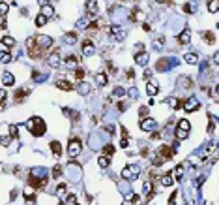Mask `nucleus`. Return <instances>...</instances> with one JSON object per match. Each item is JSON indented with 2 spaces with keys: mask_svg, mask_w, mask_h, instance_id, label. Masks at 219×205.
I'll list each match as a JSON object with an SVG mask.
<instances>
[{
  "mask_svg": "<svg viewBox=\"0 0 219 205\" xmlns=\"http://www.w3.org/2000/svg\"><path fill=\"white\" fill-rule=\"evenodd\" d=\"M26 51H28V57L30 58H43L45 53H47V49L43 47V45H39L36 41V36H32V38L26 40Z\"/></svg>",
  "mask_w": 219,
  "mask_h": 205,
  "instance_id": "1",
  "label": "nucleus"
},
{
  "mask_svg": "<svg viewBox=\"0 0 219 205\" xmlns=\"http://www.w3.org/2000/svg\"><path fill=\"white\" fill-rule=\"evenodd\" d=\"M26 130H30V134H34V135H43L45 134V122L39 117H32L26 122Z\"/></svg>",
  "mask_w": 219,
  "mask_h": 205,
  "instance_id": "2",
  "label": "nucleus"
},
{
  "mask_svg": "<svg viewBox=\"0 0 219 205\" xmlns=\"http://www.w3.org/2000/svg\"><path fill=\"white\" fill-rule=\"evenodd\" d=\"M28 185L34 186L36 190H41V188L47 186V179H45V177H36L34 173H30V175H28Z\"/></svg>",
  "mask_w": 219,
  "mask_h": 205,
  "instance_id": "3",
  "label": "nucleus"
},
{
  "mask_svg": "<svg viewBox=\"0 0 219 205\" xmlns=\"http://www.w3.org/2000/svg\"><path fill=\"white\" fill-rule=\"evenodd\" d=\"M189 128H191V124H189V121L187 119H182L180 122H178V139H185L187 138V134H189Z\"/></svg>",
  "mask_w": 219,
  "mask_h": 205,
  "instance_id": "4",
  "label": "nucleus"
},
{
  "mask_svg": "<svg viewBox=\"0 0 219 205\" xmlns=\"http://www.w3.org/2000/svg\"><path fill=\"white\" fill-rule=\"evenodd\" d=\"M79 152H81V141H79V139H69V145H67V154H69V158H75Z\"/></svg>",
  "mask_w": 219,
  "mask_h": 205,
  "instance_id": "5",
  "label": "nucleus"
},
{
  "mask_svg": "<svg viewBox=\"0 0 219 205\" xmlns=\"http://www.w3.org/2000/svg\"><path fill=\"white\" fill-rule=\"evenodd\" d=\"M182 107H184L185 111H197L201 105H199V100H197V98H187Z\"/></svg>",
  "mask_w": 219,
  "mask_h": 205,
  "instance_id": "6",
  "label": "nucleus"
},
{
  "mask_svg": "<svg viewBox=\"0 0 219 205\" xmlns=\"http://www.w3.org/2000/svg\"><path fill=\"white\" fill-rule=\"evenodd\" d=\"M157 152H159V156H161V158H165V160H167V158H172L176 151H174L172 147H168V145H161Z\"/></svg>",
  "mask_w": 219,
  "mask_h": 205,
  "instance_id": "7",
  "label": "nucleus"
},
{
  "mask_svg": "<svg viewBox=\"0 0 219 205\" xmlns=\"http://www.w3.org/2000/svg\"><path fill=\"white\" fill-rule=\"evenodd\" d=\"M86 11H88V17H90V19H94V17L97 15V2H95V0H88Z\"/></svg>",
  "mask_w": 219,
  "mask_h": 205,
  "instance_id": "8",
  "label": "nucleus"
},
{
  "mask_svg": "<svg viewBox=\"0 0 219 205\" xmlns=\"http://www.w3.org/2000/svg\"><path fill=\"white\" fill-rule=\"evenodd\" d=\"M36 41L39 45H43L45 49H51V45H53V40L49 38V36H36Z\"/></svg>",
  "mask_w": 219,
  "mask_h": 205,
  "instance_id": "9",
  "label": "nucleus"
},
{
  "mask_svg": "<svg viewBox=\"0 0 219 205\" xmlns=\"http://www.w3.org/2000/svg\"><path fill=\"white\" fill-rule=\"evenodd\" d=\"M135 62H137L139 66H146V64H148V53H146V51H140V53H137V57H135Z\"/></svg>",
  "mask_w": 219,
  "mask_h": 205,
  "instance_id": "10",
  "label": "nucleus"
},
{
  "mask_svg": "<svg viewBox=\"0 0 219 205\" xmlns=\"http://www.w3.org/2000/svg\"><path fill=\"white\" fill-rule=\"evenodd\" d=\"M94 45H92V41H84V45H83V55H86V57H90V55H94Z\"/></svg>",
  "mask_w": 219,
  "mask_h": 205,
  "instance_id": "11",
  "label": "nucleus"
},
{
  "mask_svg": "<svg viewBox=\"0 0 219 205\" xmlns=\"http://www.w3.org/2000/svg\"><path fill=\"white\" fill-rule=\"evenodd\" d=\"M142 192L146 194V199H150V198L154 196V186H152V183H144V186H142Z\"/></svg>",
  "mask_w": 219,
  "mask_h": 205,
  "instance_id": "12",
  "label": "nucleus"
},
{
  "mask_svg": "<svg viewBox=\"0 0 219 205\" xmlns=\"http://www.w3.org/2000/svg\"><path fill=\"white\" fill-rule=\"evenodd\" d=\"M137 173H139V169H137V168H126L124 171H122V175H124L126 179H129V177L133 179V177H137Z\"/></svg>",
  "mask_w": 219,
  "mask_h": 205,
  "instance_id": "13",
  "label": "nucleus"
},
{
  "mask_svg": "<svg viewBox=\"0 0 219 205\" xmlns=\"http://www.w3.org/2000/svg\"><path fill=\"white\" fill-rule=\"evenodd\" d=\"M28 92H30L28 88H19V90H15V102L19 104V102H21V100H22L24 96H26Z\"/></svg>",
  "mask_w": 219,
  "mask_h": 205,
  "instance_id": "14",
  "label": "nucleus"
},
{
  "mask_svg": "<svg viewBox=\"0 0 219 205\" xmlns=\"http://www.w3.org/2000/svg\"><path fill=\"white\" fill-rule=\"evenodd\" d=\"M140 128H142V130H154V128H156V121L146 119V121H142V122H140Z\"/></svg>",
  "mask_w": 219,
  "mask_h": 205,
  "instance_id": "15",
  "label": "nucleus"
},
{
  "mask_svg": "<svg viewBox=\"0 0 219 205\" xmlns=\"http://www.w3.org/2000/svg\"><path fill=\"white\" fill-rule=\"evenodd\" d=\"M189 38H191V32H189V28H185V30H184V32L178 36V41H180L182 45H185V43L189 41Z\"/></svg>",
  "mask_w": 219,
  "mask_h": 205,
  "instance_id": "16",
  "label": "nucleus"
},
{
  "mask_svg": "<svg viewBox=\"0 0 219 205\" xmlns=\"http://www.w3.org/2000/svg\"><path fill=\"white\" fill-rule=\"evenodd\" d=\"M56 87L58 88H62V90H71L73 87H71V83L69 81H66V79H58L56 81Z\"/></svg>",
  "mask_w": 219,
  "mask_h": 205,
  "instance_id": "17",
  "label": "nucleus"
},
{
  "mask_svg": "<svg viewBox=\"0 0 219 205\" xmlns=\"http://www.w3.org/2000/svg\"><path fill=\"white\" fill-rule=\"evenodd\" d=\"M167 104H168L170 107H174V109H180V107L184 105V102H182V100H178V98H168V100H167Z\"/></svg>",
  "mask_w": 219,
  "mask_h": 205,
  "instance_id": "18",
  "label": "nucleus"
},
{
  "mask_svg": "<svg viewBox=\"0 0 219 205\" xmlns=\"http://www.w3.org/2000/svg\"><path fill=\"white\" fill-rule=\"evenodd\" d=\"M53 13H55V8H53V6H49V4H45V6L41 8V15H45L47 19H49V17H51Z\"/></svg>",
  "mask_w": 219,
  "mask_h": 205,
  "instance_id": "19",
  "label": "nucleus"
},
{
  "mask_svg": "<svg viewBox=\"0 0 219 205\" xmlns=\"http://www.w3.org/2000/svg\"><path fill=\"white\" fill-rule=\"evenodd\" d=\"M51 151H53V154L60 156V154H62V145H60L58 141H51Z\"/></svg>",
  "mask_w": 219,
  "mask_h": 205,
  "instance_id": "20",
  "label": "nucleus"
},
{
  "mask_svg": "<svg viewBox=\"0 0 219 205\" xmlns=\"http://www.w3.org/2000/svg\"><path fill=\"white\" fill-rule=\"evenodd\" d=\"M58 62H60V60H58V49H56V51H53L51 57H49V66L55 68V66H58Z\"/></svg>",
  "mask_w": 219,
  "mask_h": 205,
  "instance_id": "21",
  "label": "nucleus"
},
{
  "mask_svg": "<svg viewBox=\"0 0 219 205\" xmlns=\"http://www.w3.org/2000/svg\"><path fill=\"white\" fill-rule=\"evenodd\" d=\"M2 81H4V85H13V83H15V77H13L10 72H4V75H2Z\"/></svg>",
  "mask_w": 219,
  "mask_h": 205,
  "instance_id": "22",
  "label": "nucleus"
},
{
  "mask_svg": "<svg viewBox=\"0 0 219 205\" xmlns=\"http://www.w3.org/2000/svg\"><path fill=\"white\" fill-rule=\"evenodd\" d=\"M146 88H148V94L150 96H156L157 94V85L154 81H148V87H146Z\"/></svg>",
  "mask_w": 219,
  "mask_h": 205,
  "instance_id": "23",
  "label": "nucleus"
},
{
  "mask_svg": "<svg viewBox=\"0 0 219 205\" xmlns=\"http://www.w3.org/2000/svg\"><path fill=\"white\" fill-rule=\"evenodd\" d=\"M208 10H210L212 13H217V10H219V0H210V2H208Z\"/></svg>",
  "mask_w": 219,
  "mask_h": 205,
  "instance_id": "24",
  "label": "nucleus"
},
{
  "mask_svg": "<svg viewBox=\"0 0 219 205\" xmlns=\"http://www.w3.org/2000/svg\"><path fill=\"white\" fill-rule=\"evenodd\" d=\"M172 175H165V177H161V185L163 186H172Z\"/></svg>",
  "mask_w": 219,
  "mask_h": 205,
  "instance_id": "25",
  "label": "nucleus"
},
{
  "mask_svg": "<svg viewBox=\"0 0 219 205\" xmlns=\"http://www.w3.org/2000/svg\"><path fill=\"white\" fill-rule=\"evenodd\" d=\"M185 62H187V64H197L199 58H197V55H195V53H187V55H185Z\"/></svg>",
  "mask_w": 219,
  "mask_h": 205,
  "instance_id": "26",
  "label": "nucleus"
},
{
  "mask_svg": "<svg viewBox=\"0 0 219 205\" xmlns=\"http://www.w3.org/2000/svg\"><path fill=\"white\" fill-rule=\"evenodd\" d=\"M2 43L6 45V47H13V45H15V40L10 38V36H6V38H2Z\"/></svg>",
  "mask_w": 219,
  "mask_h": 205,
  "instance_id": "27",
  "label": "nucleus"
},
{
  "mask_svg": "<svg viewBox=\"0 0 219 205\" xmlns=\"http://www.w3.org/2000/svg\"><path fill=\"white\" fill-rule=\"evenodd\" d=\"M95 81H97V85H107V75H105V74L95 75Z\"/></svg>",
  "mask_w": 219,
  "mask_h": 205,
  "instance_id": "28",
  "label": "nucleus"
},
{
  "mask_svg": "<svg viewBox=\"0 0 219 205\" xmlns=\"http://www.w3.org/2000/svg\"><path fill=\"white\" fill-rule=\"evenodd\" d=\"M11 60V55L10 53H0V62H2V64H8Z\"/></svg>",
  "mask_w": 219,
  "mask_h": 205,
  "instance_id": "29",
  "label": "nucleus"
},
{
  "mask_svg": "<svg viewBox=\"0 0 219 205\" xmlns=\"http://www.w3.org/2000/svg\"><path fill=\"white\" fill-rule=\"evenodd\" d=\"M120 27H112V34L114 36H118V40H124V36H126V32H122V30H118Z\"/></svg>",
  "mask_w": 219,
  "mask_h": 205,
  "instance_id": "30",
  "label": "nucleus"
},
{
  "mask_svg": "<svg viewBox=\"0 0 219 205\" xmlns=\"http://www.w3.org/2000/svg\"><path fill=\"white\" fill-rule=\"evenodd\" d=\"M202 36H204V40H206L208 43H213V41H215V36H213V32H204Z\"/></svg>",
  "mask_w": 219,
  "mask_h": 205,
  "instance_id": "31",
  "label": "nucleus"
},
{
  "mask_svg": "<svg viewBox=\"0 0 219 205\" xmlns=\"http://www.w3.org/2000/svg\"><path fill=\"white\" fill-rule=\"evenodd\" d=\"M45 23H47V17H45V15H38V17H36V25H38V27H43Z\"/></svg>",
  "mask_w": 219,
  "mask_h": 205,
  "instance_id": "32",
  "label": "nucleus"
},
{
  "mask_svg": "<svg viewBox=\"0 0 219 205\" xmlns=\"http://www.w3.org/2000/svg\"><path fill=\"white\" fill-rule=\"evenodd\" d=\"M6 13H8V4L0 2V17H6Z\"/></svg>",
  "mask_w": 219,
  "mask_h": 205,
  "instance_id": "33",
  "label": "nucleus"
},
{
  "mask_svg": "<svg viewBox=\"0 0 219 205\" xmlns=\"http://www.w3.org/2000/svg\"><path fill=\"white\" fill-rule=\"evenodd\" d=\"M172 175H174L176 179H180V177L184 175V166H178V168H176V169L172 171Z\"/></svg>",
  "mask_w": 219,
  "mask_h": 205,
  "instance_id": "34",
  "label": "nucleus"
},
{
  "mask_svg": "<svg viewBox=\"0 0 219 205\" xmlns=\"http://www.w3.org/2000/svg\"><path fill=\"white\" fill-rule=\"evenodd\" d=\"M103 152H105V156H111V154L114 152V147H112V145H105V147H103Z\"/></svg>",
  "mask_w": 219,
  "mask_h": 205,
  "instance_id": "35",
  "label": "nucleus"
},
{
  "mask_svg": "<svg viewBox=\"0 0 219 205\" xmlns=\"http://www.w3.org/2000/svg\"><path fill=\"white\" fill-rule=\"evenodd\" d=\"M8 130H10V135H11V138H17V126H15V124H10Z\"/></svg>",
  "mask_w": 219,
  "mask_h": 205,
  "instance_id": "36",
  "label": "nucleus"
},
{
  "mask_svg": "<svg viewBox=\"0 0 219 205\" xmlns=\"http://www.w3.org/2000/svg\"><path fill=\"white\" fill-rule=\"evenodd\" d=\"M64 194H66V185H60V186L56 188V196H58V198H62Z\"/></svg>",
  "mask_w": 219,
  "mask_h": 205,
  "instance_id": "37",
  "label": "nucleus"
},
{
  "mask_svg": "<svg viewBox=\"0 0 219 205\" xmlns=\"http://www.w3.org/2000/svg\"><path fill=\"white\" fill-rule=\"evenodd\" d=\"M99 166L101 168H107L109 166V158L107 156H99Z\"/></svg>",
  "mask_w": 219,
  "mask_h": 205,
  "instance_id": "38",
  "label": "nucleus"
},
{
  "mask_svg": "<svg viewBox=\"0 0 219 205\" xmlns=\"http://www.w3.org/2000/svg\"><path fill=\"white\" fill-rule=\"evenodd\" d=\"M60 173H62L60 166H55V168H53V177H55V179H58V177H60Z\"/></svg>",
  "mask_w": 219,
  "mask_h": 205,
  "instance_id": "39",
  "label": "nucleus"
},
{
  "mask_svg": "<svg viewBox=\"0 0 219 205\" xmlns=\"http://www.w3.org/2000/svg\"><path fill=\"white\" fill-rule=\"evenodd\" d=\"M67 64H69V66H75V64H77V57L69 55V57H67Z\"/></svg>",
  "mask_w": 219,
  "mask_h": 205,
  "instance_id": "40",
  "label": "nucleus"
},
{
  "mask_svg": "<svg viewBox=\"0 0 219 205\" xmlns=\"http://www.w3.org/2000/svg\"><path fill=\"white\" fill-rule=\"evenodd\" d=\"M79 90H81V92L84 94V92H88V85H84V83H81L79 85Z\"/></svg>",
  "mask_w": 219,
  "mask_h": 205,
  "instance_id": "41",
  "label": "nucleus"
},
{
  "mask_svg": "<svg viewBox=\"0 0 219 205\" xmlns=\"http://www.w3.org/2000/svg\"><path fill=\"white\" fill-rule=\"evenodd\" d=\"M24 199H28V201H36V196L28 192V194H24Z\"/></svg>",
  "mask_w": 219,
  "mask_h": 205,
  "instance_id": "42",
  "label": "nucleus"
},
{
  "mask_svg": "<svg viewBox=\"0 0 219 205\" xmlns=\"http://www.w3.org/2000/svg\"><path fill=\"white\" fill-rule=\"evenodd\" d=\"M66 40H67V41H75L77 36H75V34H66Z\"/></svg>",
  "mask_w": 219,
  "mask_h": 205,
  "instance_id": "43",
  "label": "nucleus"
},
{
  "mask_svg": "<svg viewBox=\"0 0 219 205\" xmlns=\"http://www.w3.org/2000/svg\"><path fill=\"white\" fill-rule=\"evenodd\" d=\"M75 77H77V79H83V77H84V72H83V70H77V72H75Z\"/></svg>",
  "mask_w": 219,
  "mask_h": 205,
  "instance_id": "44",
  "label": "nucleus"
},
{
  "mask_svg": "<svg viewBox=\"0 0 219 205\" xmlns=\"http://www.w3.org/2000/svg\"><path fill=\"white\" fill-rule=\"evenodd\" d=\"M67 205H75V196H69L67 198Z\"/></svg>",
  "mask_w": 219,
  "mask_h": 205,
  "instance_id": "45",
  "label": "nucleus"
},
{
  "mask_svg": "<svg viewBox=\"0 0 219 205\" xmlns=\"http://www.w3.org/2000/svg\"><path fill=\"white\" fill-rule=\"evenodd\" d=\"M174 203H176V194H172L170 199H168V205H174Z\"/></svg>",
  "mask_w": 219,
  "mask_h": 205,
  "instance_id": "46",
  "label": "nucleus"
},
{
  "mask_svg": "<svg viewBox=\"0 0 219 205\" xmlns=\"http://www.w3.org/2000/svg\"><path fill=\"white\" fill-rule=\"evenodd\" d=\"M4 98H6V90L0 88V102H4Z\"/></svg>",
  "mask_w": 219,
  "mask_h": 205,
  "instance_id": "47",
  "label": "nucleus"
},
{
  "mask_svg": "<svg viewBox=\"0 0 219 205\" xmlns=\"http://www.w3.org/2000/svg\"><path fill=\"white\" fill-rule=\"evenodd\" d=\"M120 147H124V149L128 147V139H126V138H124V139H122V141H120Z\"/></svg>",
  "mask_w": 219,
  "mask_h": 205,
  "instance_id": "48",
  "label": "nucleus"
},
{
  "mask_svg": "<svg viewBox=\"0 0 219 205\" xmlns=\"http://www.w3.org/2000/svg\"><path fill=\"white\" fill-rule=\"evenodd\" d=\"M0 28H6V21H4V17H0Z\"/></svg>",
  "mask_w": 219,
  "mask_h": 205,
  "instance_id": "49",
  "label": "nucleus"
},
{
  "mask_svg": "<svg viewBox=\"0 0 219 205\" xmlns=\"http://www.w3.org/2000/svg\"><path fill=\"white\" fill-rule=\"evenodd\" d=\"M133 75H135V72H133V70H129V72H128V77H129V79H133Z\"/></svg>",
  "mask_w": 219,
  "mask_h": 205,
  "instance_id": "50",
  "label": "nucleus"
},
{
  "mask_svg": "<svg viewBox=\"0 0 219 205\" xmlns=\"http://www.w3.org/2000/svg\"><path fill=\"white\" fill-rule=\"evenodd\" d=\"M39 4H43V6H45V4H47V0H39Z\"/></svg>",
  "mask_w": 219,
  "mask_h": 205,
  "instance_id": "51",
  "label": "nucleus"
},
{
  "mask_svg": "<svg viewBox=\"0 0 219 205\" xmlns=\"http://www.w3.org/2000/svg\"><path fill=\"white\" fill-rule=\"evenodd\" d=\"M157 2H165V4H167V2H168V0H157Z\"/></svg>",
  "mask_w": 219,
  "mask_h": 205,
  "instance_id": "52",
  "label": "nucleus"
},
{
  "mask_svg": "<svg viewBox=\"0 0 219 205\" xmlns=\"http://www.w3.org/2000/svg\"><path fill=\"white\" fill-rule=\"evenodd\" d=\"M0 143H2V138H0Z\"/></svg>",
  "mask_w": 219,
  "mask_h": 205,
  "instance_id": "53",
  "label": "nucleus"
},
{
  "mask_svg": "<svg viewBox=\"0 0 219 205\" xmlns=\"http://www.w3.org/2000/svg\"><path fill=\"white\" fill-rule=\"evenodd\" d=\"M60 205H64V203H60Z\"/></svg>",
  "mask_w": 219,
  "mask_h": 205,
  "instance_id": "54",
  "label": "nucleus"
},
{
  "mask_svg": "<svg viewBox=\"0 0 219 205\" xmlns=\"http://www.w3.org/2000/svg\"><path fill=\"white\" fill-rule=\"evenodd\" d=\"M75 205H77V203H75Z\"/></svg>",
  "mask_w": 219,
  "mask_h": 205,
  "instance_id": "55",
  "label": "nucleus"
}]
</instances>
